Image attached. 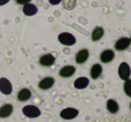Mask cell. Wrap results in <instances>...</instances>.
<instances>
[{
    "label": "cell",
    "mask_w": 131,
    "mask_h": 122,
    "mask_svg": "<svg viewBox=\"0 0 131 122\" xmlns=\"http://www.w3.org/2000/svg\"><path fill=\"white\" fill-rule=\"evenodd\" d=\"M23 113L29 119H36L41 115V110L35 105H25L23 108Z\"/></svg>",
    "instance_id": "cell-1"
},
{
    "label": "cell",
    "mask_w": 131,
    "mask_h": 122,
    "mask_svg": "<svg viewBox=\"0 0 131 122\" xmlns=\"http://www.w3.org/2000/svg\"><path fill=\"white\" fill-rule=\"evenodd\" d=\"M58 40L62 45L67 46V47H71L76 43V38L69 32H62L59 34Z\"/></svg>",
    "instance_id": "cell-2"
},
{
    "label": "cell",
    "mask_w": 131,
    "mask_h": 122,
    "mask_svg": "<svg viewBox=\"0 0 131 122\" xmlns=\"http://www.w3.org/2000/svg\"><path fill=\"white\" fill-rule=\"evenodd\" d=\"M79 113V112L77 109L73 108V107H67L60 112V117L65 120H71V119L78 117Z\"/></svg>",
    "instance_id": "cell-3"
},
{
    "label": "cell",
    "mask_w": 131,
    "mask_h": 122,
    "mask_svg": "<svg viewBox=\"0 0 131 122\" xmlns=\"http://www.w3.org/2000/svg\"><path fill=\"white\" fill-rule=\"evenodd\" d=\"M118 74L122 80L125 81L128 79L131 75V69L129 65L125 62H121L119 66V69H118Z\"/></svg>",
    "instance_id": "cell-4"
},
{
    "label": "cell",
    "mask_w": 131,
    "mask_h": 122,
    "mask_svg": "<svg viewBox=\"0 0 131 122\" xmlns=\"http://www.w3.org/2000/svg\"><path fill=\"white\" fill-rule=\"evenodd\" d=\"M0 92L5 95H10L12 94V83L6 77H0Z\"/></svg>",
    "instance_id": "cell-5"
},
{
    "label": "cell",
    "mask_w": 131,
    "mask_h": 122,
    "mask_svg": "<svg viewBox=\"0 0 131 122\" xmlns=\"http://www.w3.org/2000/svg\"><path fill=\"white\" fill-rule=\"evenodd\" d=\"M131 45V40L129 38H127V37H123L119 39H118L116 41L114 47L117 51L119 52H122L124 50H126L127 48L129 47V46Z\"/></svg>",
    "instance_id": "cell-6"
},
{
    "label": "cell",
    "mask_w": 131,
    "mask_h": 122,
    "mask_svg": "<svg viewBox=\"0 0 131 122\" xmlns=\"http://www.w3.org/2000/svg\"><path fill=\"white\" fill-rule=\"evenodd\" d=\"M54 79L53 77H45L38 82V88L41 90H48L52 88L54 85Z\"/></svg>",
    "instance_id": "cell-7"
},
{
    "label": "cell",
    "mask_w": 131,
    "mask_h": 122,
    "mask_svg": "<svg viewBox=\"0 0 131 122\" xmlns=\"http://www.w3.org/2000/svg\"><path fill=\"white\" fill-rule=\"evenodd\" d=\"M38 62L43 67H51L55 62V57L51 53H46L40 56Z\"/></svg>",
    "instance_id": "cell-8"
},
{
    "label": "cell",
    "mask_w": 131,
    "mask_h": 122,
    "mask_svg": "<svg viewBox=\"0 0 131 122\" xmlns=\"http://www.w3.org/2000/svg\"><path fill=\"white\" fill-rule=\"evenodd\" d=\"M76 72V68L73 65H65L63 67L61 68V70L59 71V76L61 77H71Z\"/></svg>",
    "instance_id": "cell-9"
},
{
    "label": "cell",
    "mask_w": 131,
    "mask_h": 122,
    "mask_svg": "<svg viewBox=\"0 0 131 122\" xmlns=\"http://www.w3.org/2000/svg\"><path fill=\"white\" fill-rule=\"evenodd\" d=\"M88 57H89V51H88V49H81L75 55V62L78 64H82L88 61Z\"/></svg>",
    "instance_id": "cell-10"
},
{
    "label": "cell",
    "mask_w": 131,
    "mask_h": 122,
    "mask_svg": "<svg viewBox=\"0 0 131 122\" xmlns=\"http://www.w3.org/2000/svg\"><path fill=\"white\" fill-rule=\"evenodd\" d=\"M115 57V53L112 51V49H106L103 51L100 54V60L104 63H109V62H112Z\"/></svg>",
    "instance_id": "cell-11"
},
{
    "label": "cell",
    "mask_w": 131,
    "mask_h": 122,
    "mask_svg": "<svg viewBox=\"0 0 131 122\" xmlns=\"http://www.w3.org/2000/svg\"><path fill=\"white\" fill-rule=\"evenodd\" d=\"M14 112V106L11 103H5L0 107V118L1 119H6L10 117L11 114Z\"/></svg>",
    "instance_id": "cell-12"
},
{
    "label": "cell",
    "mask_w": 131,
    "mask_h": 122,
    "mask_svg": "<svg viewBox=\"0 0 131 122\" xmlns=\"http://www.w3.org/2000/svg\"><path fill=\"white\" fill-rule=\"evenodd\" d=\"M32 96V93L29 88H21L19 92L17 93V100L21 103H24V102L29 101V99Z\"/></svg>",
    "instance_id": "cell-13"
},
{
    "label": "cell",
    "mask_w": 131,
    "mask_h": 122,
    "mask_svg": "<svg viewBox=\"0 0 131 122\" xmlns=\"http://www.w3.org/2000/svg\"><path fill=\"white\" fill-rule=\"evenodd\" d=\"M104 35V28L97 26V27H95V29H93V31H92V33H91V39H92V41H94V42L99 41V40H101L103 38Z\"/></svg>",
    "instance_id": "cell-14"
},
{
    "label": "cell",
    "mask_w": 131,
    "mask_h": 122,
    "mask_svg": "<svg viewBox=\"0 0 131 122\" xmlns=\"http://www.w3.org/2000/svg\"><path fill=\"white\" fill-rule=\"evenodd\" d=\"M89 85V79L86 77H78L76 80L73 83V86L76 89H85L86 87H88V86Z\"/></svg>",
    "instance_id": "cell-15"
},
{
    "label": "cell",
    "mask_w": 131,
    "mask_h": 122,
    "mask_svg": "<svg viewBox=\"0 0 131 122\" xmlns=\"http://www.w3.org/2000/svg\"><path fill=\"white\" fill-rule=\"evenodd\" d=\"M103 72V67L101 64L99 63H95L93 64V66L90 69V77L92 79L95 80L101 76V74Z\"/></svg>",
    "instance_id": "cell-16"
},
{
    "label": "cell",
    "mask_w": 131,
    "mask_h": 122,
    "mask_svg": "<svg viewBox=\"0 0 131 122\" xmlns=\"http://www.w3.org/2000/svg\"><path fill=\"white\" fill-rule=\"evenodd\" d=\"M106 108L108 112L112 114H116L119 110V103L114 99H109L106 103Z\"/></svg>",
    "instance_id": "cell-17"
},
{
    "label": "cell",
    "mask_w": 131,
    "mask_h": 122,
    "mask_svg": "<svg viewBox=\"0 0 131 122\" xmlns=\"http://www.w3.org/2000/svg\"><path fill=\"white\" fill-rule=\"evenodd\" d=\"M23 14H24L25 15L33 16L38 13V7L34 5V4L29 3V4H27V5H25L24 6H23Z\"/></svg>",
    "instance_id": "cell-18"
},
{
    "label": "cell",
    "mask_w": 131,
    "mask_h": 122,
    "mask_svg": "<svg viewBox=\"0 0 131 122\" xmlns=\"http://www.w3.org/2000/svg\"><path fill=\"white\" fill-rule=\"evenodd\" d=\"M62 6L66 10H72L77 5V0H62Z\"/></svg>",
    "instance_id": "cell-19"
},
{
    "label": "cell",
    "mask_w": 131,
    "mask_h": 122,
    "mask_svg": "<svg viewBox=\"0 0 131 122\" xmlns=\"http://www.w3.org/2000/svg\"><path fill=\"white\" fill-rule=\"evenodd\" d=\"M123 89H124L125 94L128 97H131V79L125 80L124 85H123Z\"/></svg>",
    "instance_id": "cell-20"
},
{
    "label": "cell",
    "mask_w": 131,
    "mask_h": 122,
    "mask_svg": "<svg viewBox=\"0 0 131 122\" xmlns=\"http://www.w3.org/2000/svg\"><path fill=\"white\" fill-rule=\"evenodd\" d=\"M32 0H15V3L17 5H25L27 4H29Z\"/></svg>",
    "instance_id": "cell-21"
},
{
    "label": "cell",
    "mask_w": 131,
    "mask_h": 122,
    "mask_svg": "<svg viewBox=\"0 0 131 122\" xmlns=\"http://www.w3.org/2000/svg\"><path fill=\"white\" fill-rule=\"evenodd\" d=\"M48 1L52 5H58V4L61 3L62 0H48Z\"/></svg>",
    "instance_id": "cell-22"
},
{
    "label": "cell",
    "mask_w": 131,
    "mask_h": 122,
    "mask_svg": "<svg viewBox=\"0 0 131 122\" xmlns=\"http://www.w3.org/2000/svg\"><path fill=\"white\" fill-rule=\"evenodd\" d=\"M10 0H0V6L2 5H5V4H7Z\"/></svg>",
    "instance_id": "cell-23"
},
{
    "label": "cell",
    "mask_w": 131,
    "mask_h": 122,
    "mask_svg": "<svg viewBox=\"0 0 131 122\" xmlns=\"http://www.w3.org/2000/svg\"><path fill=\"white\" fill-rule=\"evenodd\" d=\"M130 110H131V102H130Z\"/></svg>",
    "instance_id": "cell-24"
},
{
    "label": "cell",
    "mask_w": 131,
    "mask_h": 122,
    "mask_svg": "<svg viewBox=\"0 0 131 122\" xmlns=\"http://www.w3.org/2000/svg\"><path fill=\"white\" fill-rule=\"evenodd\" d=\"M130 40H131V37H130Z\"/></svg>",
    "instance_id": "cell-25"
}]
</instances>
